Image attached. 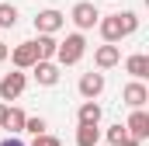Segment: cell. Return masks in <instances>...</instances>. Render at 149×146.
Listing matches in <instances>:
<instances>
[{
    "label": "cell",
    "mask_w": 149,
    "mask_h": 146,
    "mask_svg": "<svg viewBox=\"0 0 149 146\" xmlns=\"http://www.w3.org/2000/svg\"><path fill=\"white\" fill-rule=\"evenodd\" d=\"M104 136H108V143H111V146H121L125 139H128V132H125V125H121V122H114Z\"/></svg>",
    "instance_id": "20"
},
{
    "label": "cell",
    "mask_w": 149,
    "mask_h": 146,
    "mask_svg": "<svg viewBox=\"0 0 149 146\" xmlns=\"http://www.w3.org/2000/svg\"><path fill=\"white\" fill-rule=\"evenodd\" d=\"M31 146H63V143H59L56 136H49V132H42V136H35V139H31Z\"/></svg>",
    "instance_id": "21"
},
{
    "label": "cell",
    "mask_w": 149,
    "mask_h": 146,
    "mask_svg": "<svg viewBox=\"0 0 149 146\" xmlns=\"http://www.w3.org/2000/svg\"><path fill=\"white\" fill-rule=\"evenodd\" d=\"M24 87H28V77L21 70L3 73V77H0V101H17V98L24 94Z\"/></svg>",
    "instance_id": "3"
},
{
    "label": "cell",
    "mask_w": 149,
    "mask_h": 146,
    "mask_svg": "<svg viewBox=\"0 0 149 146\" xmlns=\"http://www.w3.org/2000/svg\"><path fill=\"white\" fill-rule=\"evenodd\" d=\"M101 143V125H76V146H97Z\"/></svg>",
    "instance_id": "16"
},
{
    "label": "cell",
    "mask_w": 149,
    "mask_h": 146,
    "mask_svg": "<svg viewBox=\"0 0 149 146\" xmlns=\"http://www.w3.org/2000/svg\"><path fill=\"white\" fill-rule=\"evenodd\" d=\"M17 18H21V14H17L14 4H0V28H14Z\"/></svg>",
    "instance_id": "18"
},
{
    "label": "cell",
    "mask_w": 149,
    "mask_h": 146,
    "mask_svg": "<svg viewBox=\"0 0 149 146\" xmlns=\"http://www.w3.org/2000/svg\"><path fill=\"white\" fill-rule=\"evenodd\" d=\"M70 21L76 25V32L83 35V32L97 28V21H101V11H97L90 0H80V4H73V11H70Z\"/></svg>",
    "instance_id": "2"
},
{
    "label": "cell",
    "mask_w": 149,
    "mask_h": 146,
    "mask_svg": "<svg viewBox=\"0 0 149 146\" xmlns=\"http://www.w3.org/2000/svg\"><path fill=\"white\" fill-rule=\"evenodd\" d=\"M125 73H128L132 80L142 84V80L149 77V56H146V52H132V56L125 59Z\"/></svg>",
    "instance_id": "11"
},
{
    "label": "cell",
    "mask_w": 149,
    "mask_h": 146,
    "mask_svg": "<svg viewBox=\"0 0 149 146\" xmlns=\"http://www.w3.org/2000/svg\"><path fill=\"white\" fill-rule=\"evenodd\" d=\"M121 101H125V105H128L132 111L146 108V101H149V91H146V84H139V80L125 84V91H121Z\"/></svg>",
    "instance_id": "9"
},
{
    "label": "cell",
    "mask_w": 149,
    "mask_h": 146,
    "mask_svg": "<svg viewBox=\"0 0 149 146\" xmlns=\"http://www.w3.org/2000/svg\"><path fill=\"white\" fill-rule=\"evenodd\" d=\"M7 56H10V49H7V45H3V42H0V63H3V59H7Z\"/></svg>",
    "instance_id": "23"
},
{
    "label": "cell",
    "mask_w": 149,
    "mask_h": 146,
    "mask_svg": "<svg viewBox=\"0 0 149 146\" xmlns=\"http://www.w3.org/2000/svg\"><path fill=\"white\" fill-rule=\"evenodd\" d=\"M45 129H49V122H45L42 115H28V118H24V132H31V136H42Z\"/></svg>",
    "instance_id": "19"
},
{
    "label": "cell",
    "mask_w": 149,
    "mask_h": 146,
    "mask_svg": "<svg viewBox=\"0 0 149 146\" xmlns=\"http://www.w3.org/2000/svg\"><path fill=\"white\" fill-rule=\"evenodd\" d=\"M3 118H7V105H0V129H3Z\"/></svg>",
    "instance_id": "24"
},
{
    "label": "cell",
    "mask_w": 149,
    "mask_h": 146,
    "mask_svg": "<svg viewBox=\"0 0 149 146\" xmlns=\"http://www.w3.org/2000/svg\"><path fill=\"white\" fill-rule=\"evenodd\" d=\"M104 87H108V80H104V73H83L80 77V84H76V91H80V98L83 101H97L101 94H104Z\"/></svg>",
    "instance_id": "5"
},
{
    "label": "cell",
    "mask_w": 149,
    "mask_h": 146,
    "mask_svg": "<svg viewBox=\"0 0 149 146\" xmlns=\"http://www.w3.org/2000/svg\"><path fill=\"white\" fill-rule=\"evenodd\" d=\"M83 52H87V38L73 32V35H66L59 42V49H56V66L63 70V66H76L80 59H83Z\"/></svg>",
    "instance_id": "1"
},
{
    "label": "cell",
    "mask_w": 149,
    "mask_h": 146,
    "mask_svg": "<svg viewBox=\"0 0 149 146\" xmlns=\"http://www.w3.org/2000/svg\"><path fill=\"white\" fill-rule=\"evenodd\" d=\"M31 42H35V52H38L42 63H56V49H59V38L56 35H38Z\"/></svg>",
    "instance_id": "13"
},
{
    "label": "cell",
    "mask_w": 149,
    "mask_h": 146,
    "mask_svg": "<svg viewBox=\"0 0 149 146\" xmlns=\"http://www.w3.org/2000/svg\"><path fill=\"white\" fill-rule=\"evenodd\" d=\"M24 118H28V115H24L21 108H10V105H7V118H3V129H10V136H21V132H24Z\"/></svg>",
    "instance_id": "15"
},
{
    "label": "cell",
    "mask_w": 149,
    "mask_h": 146,
    "mask_svg": "<svg viewBox=\"0 0 149 146\" xmlns=\"http://www.w3.org/2000/svg\"><path fill=\"white\" fill-rule=\"evenodd\" d=\"M63 25H66V14L56 11V7H45V11L35 14V32H38V35H56Z\"/></svg>",
    "instance_id": "4"
},
{
    "label": "cell",
    "mask_w": 149,
    "mask_h": 146,
    "mask_svg": "<svg viewBox=\"0 0 149 146\" xmlns=\"http://www.w3.org/2000/svg\"><path fill=\"white\" fill-rule=\"evenodd\" d=\"M101 105L97 101H83L80 105V111H76V125H101Z\"/></svg>",
    "instance_id": "14"
},
{
    "label": "cell",
    "mask_w": 149,
    "mask_h": 146,
    "mask_svg": "<svg viewBox=\"0 0 149 146\" xmlns=\"http://www.w3.org/2000/svg\"><path fill=\"white\" fill-rule=\"evenodd\" d=\"M125 132H128V139H135V143L149 139V115H146V108H139V111H132V115H128Z\"/></svg>",
    "instance_id": "7"
},
{
    "label": "cell",
    "mask_w": 149,
    "mask_h": 146,
    "mask_svg": "<svg viewBox=\"0 0 149 146\" xmlns=\"http://www.w3.org/2000/svg\"><path fill=\"white\" fill-rule=\"evenodd\" d=\"M97 32H101V38H104V45H118V42H121V25H118V14H101Z\"/></svg>",
    "instance_id": "10"
},
{
    "label": "cell",
    "mask_w": 149,
    "mask_h": 146,
    "mask_svg": "<svg viewBox=\"0 0 149 146\" xmlns=\"http://www.w3.org/2000/svg\"><path fill=\"white\" fill-rule=\"evenodd\" d=\"M118 25H121V38L135 35V32H139V14H135V11H121V14H118Z\"/></svg>",
    "instance_id": "17"
},
{
    "label": "cell",
    "mask_w": 149,
    "mask_h": 146,
    "mask_svg": "<svg viewBox=\"0 0 149 146\" xmlns=\"http://www.w3.org/2000/svg\"><path fill=\"white\" fill-rule=\"evenodd\" d=\"M7 59L14 63V70H21V73H24V70H31V66H35V63H38V52H35V42H21V45H14Z\"/></svg>",
    "instance_id": "6"
},
{
    "label": "cell",
    "mask_w": 149,
    "mask_h": 146,
    "mask_svg": "<svg viewBox=\"0 0 149 146\" xmlns=\"http://www.w3.org/2000/svg\"><path fill=\"white\" fill-rule=\"evenodd\" d=\"M0 4H3V0H0Z\"/></svg>",
    "instance_id": "26"
},
{
    "label": "cell",
    "mask_w": 149,
    "mask_h": 146,
    "mask_svg": "<svg viewBox=\"0 0 149 146\" xmlns=\"http://www.w3.org/2000/svg\"><path fill=\"white\" fill-rule=\"evenodd\" d=\"M31 73H35V80L38 84H42V87H56V84H59V66H56V63H42V59H38L35 66H31Z\"/></svg>",
    "instance_id": "12"
},
{
    "label": "cell",
    "mask_w": 149,
    "mask_h": 146,
    "mask_svg": "<svg viewBox=\"0 0 149 146\" xmlns=\"http://www.w3.org/2000/svg\"><path fill=\"white\" fill-rule=\"evenodd\" d=\"M121 146H142V143H135V139H125V143H121Z\"/></svg>",
    "instance_id": "25"
},
{
    "label": "cell",
    "mask_w": 149,
    "mask_h": 146,
    "mask_svg": "<svg viewBox=\"0 0 149 146\" xmlns=\"http://www.w3.org/2000/svg\"><path fill=\"white\" fill-rule=\"evenodd\" d=\"M0 146H24L17 136H7V139H0Z\"/></svg>",
    "instance_id": "22"
},
{
    "label": "cell",
    "mask_w": 149,
    "mask_h": 146,
    "mask_svg": "<svg viewBox=\"0 0 149 146\" xmlns=\"http://www.w3.org/2000/svg\"><path fill=\"white\" fill-rule=\"evenodd\" d=\"M118 63H121V49L118 45H97L94 49V66H97V73L114 70Z\"/></svg>",
    "instance_id": "8"
}]
</instances>
